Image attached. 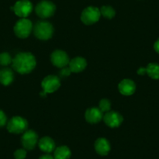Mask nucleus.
I'll return each instance as SVG.
<instances>
[{
	"instance_id": "nucleus-20",
	"label": "nucleus",
	"mask_w": 159,
	"mask_h": 159,
	"mask_svg": "<svg viewBox=\"0 0 159 159\" xmlns=\"http://www.w3.org/2000/svg\"><path fill=\"white\" fill-rule=\"evenodd\" d=\"M101 15L104 16V17L107 18V19H112L116 15V11L114 9L108 6H104L101 8L100 10Z\"/></svg>"
},
{
	"instance_id": "nucleus-25",
	"label": "nucleus",
	"mask_w": 159,
	"mask_h": 159,
	"mask_svg": "<svg viewBox=\"0 0 159 159\" xmlns=\"http://www.w3.org/2000/svg\"><path fill=\"white\" fill-rule=\"evenodd\" d=\"M71 70H70V68H67V67H63L62 68V70L60 72V75L62 76H70V73H71Z\"/></svg>"
},
{
	"instance_id": "nucleus-16",
	"label": "nucleus",
	"mask_w": 159,
	"mask_h": 159,
	"mask_svg": "<svg viewBox=\"0 0 159 159\" xmlns=\"http://www.w3.org/2000/svg\"><path fill=\"white\" fill-rule=\"evenodd\" d=\"M87 67L86 59L82 57H76L71 59L69 62V68L72 73H80L85 70Z\"/></svg>"
},
{
	"instance_id": "nucleus-24",
	"label": "nucleus",
	"mask_w": 159,
	"mask_h": 159,
	"mask_svg": "<svg viewBox=\"0 0 159 159\" xmlns=\"http://www.w3.org/2000/svg\"><path fill=\"white\" fill-rule=\"evenodd\" d=\"M7 118L6 114L4 113L3 111L0 110V127L2 126H4L6 124H7Z\"/></svg>"
},
{
	"instance_id": "nucleus-21",
	"label": "nucleus",
	"mask_w": 159,
	"mask_h": 159,
	"mask_svg": "<svg viewBox=\"0 0 159 159\" xmlns=\"http://www.w3.org/2000/svg\"><path fill=\"white\" fill-rule=\"evenodd\" d=\"M13 62L11 56L8 52H2L0 54V65L8 66Z\"/></svg>"
},
{
	"instance_id": "nucleus-10",
	"label": "nucleus",
	"mask_w": 159,
	"mask_h": 159,
	"mask_svg": "<svg viewBox=\"0 0 159 159\" xmlns=\"http://www.w3.org/2000/svg\"><path fill=\"white\" fill-rule=\"evenodd\" d=\"M38 136L32 129L26 130L21 137V143L26 150H33L38 143Z\"/></svg>"
},
{
	"instance_id": "nucleus-9",
	"label": "nucleus",
	"mask_w": 159,
	"mask_h": 159,
	"mask_svg": "<svg viewBox=\"0 0 159 159\" xmlns=\"http://www.w3.org/2000/svg\"><path fill=\"white\" fill-rule=\"evenodd\" d=\"M70 59L66 52L62 50H56L51 55V62L58 68L66 67L70 62Z\"/></svg>"
},
{
	"instance_id": "nucleus-3",
	"label": "nucleus",
	"mask_w": 159,
	"mask_h": 159,
	"mask_svg": "<svg viewBox=\"0 0 159 159\" xmlns=\"http://www.w3.org/2000/svg\"><path fill=\"white\" fill-rule=\"evenodd\" d=\"M33 30V24L30 20L27 18H21L16 23L14 26V33L18 38H26L30 35Z\"/></svg>"
},
{
	"instance_id": "nucleus-11",
	"label": "nucleus",
	"mask_w": 159,
	"mask_h": 159,
	"mask_svg": "<svg viewBox=\"0 0 159 159\" xmlns=\"http://www.w3.org/2000/svg\"><path fill=\"white\" fill-rule=\"evenodd\" d=\"M104 122L108 126L111 128L119 127L122 124L123 121V117L119 114L114 111H109L105 113L103 116Z\"/></svg>"
},
{
	"instance_id": "nucleus-2",
	"label": "nucleus",
	"mask_w": 159,
	"mask_h": 159,
	"mask_svg": "<svg viewBox=\"0 0 159 159\" xmlns=\"http://www.w3.org/2000/svg\"><path fill=\"white\" fill-rule=\"evenodd\" d=\"M34 34L40 40H48L52 37L53 26L47 21H38L33 27Z\"/></svg>"
},
{
	"instance_id": "nucleus-8",
	"label": "nucleus",
	"mask_w": 159,
	"mask_h": 159,
	"mask_svg": "<svg viewBox=\"0 0 159 159\" xmlns=\"http://www.w3.org/2000/svg\"><path fill=\"white\" fill-rule=\"evenodd\" d=\"M60 87V80L58 76L49 75L44 78L42 82V88L45 94H52L57 91Z\"/></svg>"
},
{
	"instance_id": "nucleus-5",
	"label": "nucleus",
	"mask_w": 159,
	"mask_h": 159,
	"mask_svg": "<svg viewBox=\"0 0 159 159\" xmlns=\"http://www.w3.org/2000/svg\"><path fill=\"white\" fill-rule=\"evenodd\" d=\"M101 16L100 10L97 7H88L83 10L80 19L86 25H92L99 20Z\"/></svg>"
},
{
	"instance_id": "nucleus-1",
	"label": "nucleus",
	"mask_w": 159,
	"mask_h": 159,
	"mask_svg": "<svg viewBox=\"0 0 159 159\" xmlns=\"http://www.w3.org/2000/svg\"><path fill=\"white\" fill-rule=\"evenodd\" d=\"M13 70L20 74L30 73L36 66V59L30 52L18 53L12 62Z\"/></svg>"
},
{
	"instance_id": "nucleus-14",
	"label": "nucleus",
	"mask_w": 159,
	"mask_h": 159,
	"mask_svg": "<svg viewBox=\"0 0 159 159\" xmlns=\"http://www.w3.org/2000/svg\"><path fill=\"white\" fill-rule=\"evenodd\" d=\"M144 73H147L152 79L159 80V64L149 63L146 68L140 67L137 70L138 75H143Z\"/></svg>"
},
{
	"instance_id": "nucleus-18",
	"label": "nucleus",
	"mask_w": 159,
	"mask_h": 159,
	"mask_svg": "<svg viewBox=\"0 0 159 159\" xmlns=\"http://www.w3.org/2000/svg\"><path fill=\"white\" fill-rule=\"evenodd\" d=\"M14 79L13 71L9 68H4L0 70V83L4 86H8Z\"/></svg>"
},
{
	"instance_id": "nucleus-7",
	"label": "nucleus",
	"mask_w": 159,
	"mask_h": 159,
	"mask_svg": "<svg viewBox=\"0 0 159 159\" xmlns=\"http://www.w3.org/2000/svg\"><path fill=\"white\" fill-rule=\"evenodd\" d=\"M12 10L17 16L21 18H26L29 16L33 10V5L28 0H20L12 7Z\"/></svg>"
},
{
	"instance_id": "nucleus-4",
	"label": "nucleus",
	"mask_w": 159,
	"mask_h": 159,
	"mask_svg": "<svg viewBox=\"0 0 159 159\" xmlns=\"http://www.w3.org/2000/svg\"><path fill=\"white\" fill-rule=\"evenodd\" d=\"M28 123L21 116H14L7 123V129L11 134H21L27 130Z\"/></svg>"
},
{
	"instance_id": "nucleus-13",
	"label": "nucleus",
	"mask_w": 159,
	"mask_h": 159,
	"mask_svg": "<svg viewBox=\"0 0 159 159\" xmlns=\"http://www.w3.org/2000/svg\"><path fill=\"white\" fill-rule=\"evenodd\" d=\"M84 116L88 123L95 124L98 123L103 119V112L99 108H91L87 110Z\"/></svg>"
},
{
	"instance_id": "nucleus-22",
	"label": "nucleus",
	"mask_w": 159,
	"mask_h": 159,
	"mask_svg": "<svg viewBox=\"0 0 159 159\" xmlns=\"http://www.w3.org/2000/svg\"><path fill=\"white\" fill-rule=\"evenodd\" d=\"M99 109L102 112H108L111 109V102L106 98H103L99 102Z\"/></svg>"
},
{
	"instance_id": "nucleus-17",
	"label": "nucleus",
	"mask_w": 159,
	"mask_h": 159,
	"mask_svg": "<svg viewBox=\"0 0 159 159\" xmlns=\"http://www.w3.org/2000/svg\"><path fill=\"white\" fill-rule=\"evenodd\" d=\"M38 146L41 151L48 153V154L52 152L56 148L54 140L49 137H44L42 139H40L38 141Z\"/></svg>"
},
{
	"instance_id": "nucleus-19",
	"label": "nucleus",
	"mask_w": 159,
	"mask_h": 159,
	"mask_svg": "<svg viewBox=\"0 0 159 159\" xmlns=\"http://www.w3.org/2000/svg\"><path fill=\"white\" fill-rule=\"evenodd\" d=\"M70 156H71V151L68 147L61 146L55 150V159H69Z\"/></svg>"
},
{
	"instance_id": "nucleus-12",
	"label": "nucleus",
	"mask_w": 159,
	"mask_h": 159,
	"mask_svg": "<svg viewBox=\"0 0 159 159\" xmlns=\"http://www.w3.org/2000/svg\"><path fill=\"white\" fill-rule=\"evenodd\" d=\"M119 91L120 94L125 96H129L134 94L136 91V84L132 80L124 79L119 84Z\"/></svg>"
},
{
	"instance_id": "nucleus-27",
	"label": "nucleus",
	"mask_w": 159,
	"mask_h": 159,
	"mask_svg": "<svg viewBox=\"0 0 159 159\" xmlns=\"http://www.w3.org/2000/svg\"><path fill=\"white\" fill-rule=\"evenodd\" d=\"M38 159H55V158L52 155L47 154H44V155L41 156Z\"/></svg>"
},
{
	"instance_id": "nucleus-23",
	"label": "nucleus",
	"mask_w": 159,
	"mask_h": 159,
	"mask_svg": "<svg viewBox=\"0 0 159 159\" xmlns=\"http://www.w3.org/2000/svg\"><path fill=\"white\" fill-rule=\"evenodd\" d=\"M27 156V151L25 149H18L14 152L15 159H24Z\"/></svg>"
},
{
	"instance_id": "nucleus-15",
	"label": "nucleus",
	"mask_w": 159,
	"mask_h": 159,
	"mask_svg": "<svg viewBox=\"0 0 159 159\" xmlns=\"http://www.w3.org/2000/svg\"><path fill=\"white\" fill-rule=\"evenodd\" d=\"M94 148H95L96 152L102 156H105L109 153L111 150L109 142L105 138L101 137L96 140L94 143Z\"/></svg>"
},
{
	"instance_id": "nucleus-6",
	"label": "nucleus",
	"mask_w": 159,
	"mask_h": 159,
	"mask_svg": "<svg viewBox=\"0 0 159 159\" xmlns=\"http://www.w3.org/2000/svg\"><path fill=\"white\" fill-rule=\"evenodd\" d=\"M56 11V6L50 1H42L37 5L35 12L42 19L51 17Z\"/></svg>"
},
{
	"instance_id": "nucleus-26",
	"label": "nucleus",
	"mask_w": 159,
	"mask_h": 159,
	"mask_svg": "<svg viewBox=\"0 0 159 159\" xmlns=\"http://www.w3.org/2000/svg\"><path fill=\"white\" fill-rule=\"evenodd\" d=\"M154 48L156 52H157L159 54V38L154 42Z\"/></svg>"
}]
</instances>
